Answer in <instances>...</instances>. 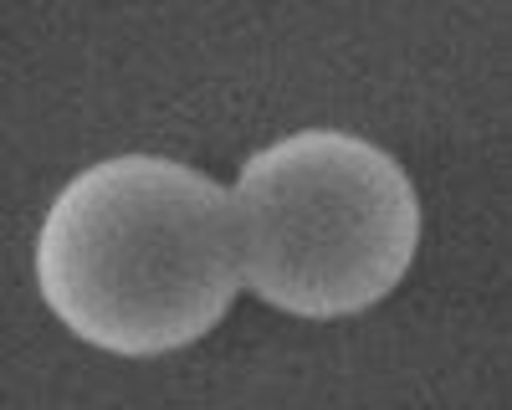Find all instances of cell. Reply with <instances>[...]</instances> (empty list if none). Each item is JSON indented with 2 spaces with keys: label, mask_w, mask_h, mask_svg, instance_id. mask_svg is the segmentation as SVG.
Segmentation results:
<instances>
[{
  "label": "cell",
  "mask_w": 512,
  "mask_h": 410,
  "mask_svg": "<svg viewBox=\"0 0 512 410\" xmlns=\"http://www.w3.org/2000/svg\"><path fill=\"white\" fill-rule=\"evenodd\" d=\"M241 287L303 318L379 303L420 246V200L379 144L338 129L277 139L231 185Z\"/></svg>",
  "instance_id": "cell-2"
},
{
  "label": "cell",
  "mask_w": 512,
  "mask_h": 410,
  "mask_svg": "<svg viewBox=\"0 0 512 410\" xmlns=\"http://www.w3.org/2000/svg\"><path fill=\"white\" fill-rule=\"evenodd\" d=\"M52 313L113 354L195 344L241 293L231 190L159 154H118L82 170L36 241Z\"/></svg>",
  "instance_id": "cell-1"
}]
</instances>
